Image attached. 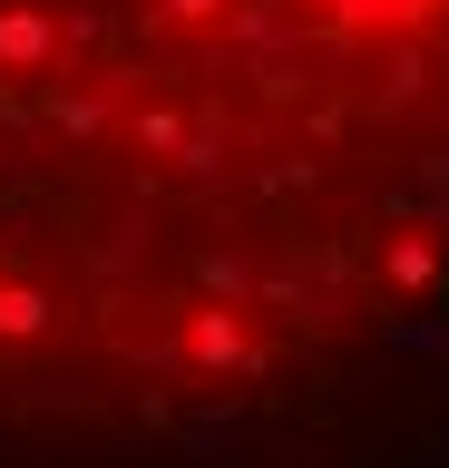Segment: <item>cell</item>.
Here are the masks:
<instances>
[{
  "mask_svg": "<svg viewBox=\"0 0 449 468\" xmlns=\"http://www.w3.org/2000/svg\"><path fill=\"white\" fill-rule=\"evenodd\" d=\"M449 342V0H0V400L186 459Z\"/></svg>",
  "mask_w": 449,
  "mask_h": 468,
  "instance_id": "6da1fadb",
  "label": "cell"
}]
</instances>
